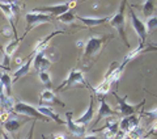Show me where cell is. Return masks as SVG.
Returning <instances> with one entry per match:
<instances>
[{"instance_id": "6da1fadb", "label": "cell", "mask_w": 157, "mask_h": 139, "mask_svg": "<svg viewBox=\"0 0 157 139\" xmlns=\"http://www.w3.org/2000/svg\"><path fill=\"white\" fill-rule=\"evenodd\" d=\"M111 36H100V34H92L84 41V53H82V64L84 67H90L92 63L96 61L97 55L101 53L105 42Z\"/></svg>"}, {"instance_id": "7a4b0ae2", "label": "cell", "mask_w": 157, "mask_h": 139, "mask_svg": "<svg viewBox=\"0 0 157 139\" xmlns=\"http://www.w3.org/2000/svg\"><path fill=\"white\" fill-rule=\"evenodd\" d=\"M126 4H127L126 2H122L119 9H118V11L109 18L107 22H109L114 29H117L118 33L121 34L122 39H123V42L126 43V46L130 47V43H128V41H127V36H126V28H124L126 26V16H124Z\"/></svg>"}, {"instance_id": "3957f363", "label": "cell", "mask_w": 157, "mask_h": 139, "mask_svg": "<svg viewBox=\"0 0 157 139\" xmlns=\"http://www.w3.org/2000/svg\"><path fill=\"white\" fill-rule=\"evenodd\" d=\"M77 6V2H66L63 4H56V6H50V7H43V8H34L30 12L33 13H43L48 14V16H60V14L66 13L68 11H72L73 8Z\"/></svg>"}, {"instance_id": "277c9868", "label": "cell", "mask_w": 157, "mask_h": 139, "mask_svg": "<svg viewBox=\"0 0 157 139\" xmlns=\"http://www.w3.org/2000/svg\"><path fill=\"white\" fill-rule=\"evenodd\" d=\"M13 113L20 114V116L33 117L34 120H39V121H43V122H50V120H47L46 117H43L42 114L37 110V108H34L33 105H29V104H25L20 100H14Z\"/></svg>"}, {"instance_id": "5b68a950", "label": "cell", "mask_w": 157, "mask_h": 139, "mask_svg": "<svg viewBox=\"0 0 157 139\" xmlns=\"http://www.w3.org/2000/svg\"><path fill=\"white\" fill-rule=\"evenodd\" d=\"M73 85H85V87L90 88L89 84L85 81L84 71L80 70V68H78V70L77 68H72L71 72H70V75H68V77L56 88V91H63V89H67V88L73 87Z\"/></svg>"}, {"instance_id": "8992f818", "label": "cell", "mask_w": 157, "mask_h": 139, "mask_svg": "<svg viewBox=\"0 0 157 139\" xmlns=\"http://www.w3.org/2000/svg\"><path fill=\"white\" fill-rule=\"evenodd\" d=\"M25 21H26V29H25V32H24V34L21 36V38L25 37L26 34L30 32L36 25H39V24H42V22H51L52 18H51V16H48V14L26 12V14H25Z\"/></svg>"}, {"instance_id": "52a82bcc", "label": "cell", "mask_w": 157, "mask_h": 139, "mask_svg": "<svg viewBox=\"0 0 157 139\" xmlns=\"http://www.w3.org/2000/svg\"><path fill=\"white\" fill-rule=\"evenodd\" d=\"M113 93H114V96H115L117 101H118V113H119L121 116H123V117H130V116H134V114H136L137 109H139L144 104V102H141V104H139V105H131V104H128L126 101L127 96L121 98L115 92H113Z\"/></svg>"}, {"instance_id": "ba28073f", "label": "cell", "mask_w": 157, "mask_h": 139, "mask_svg": "<svg viewBox=\"0 0 157 139\" xmlns=\"http://www.w3.org/2000/svg\"><path fill=\"white\" fill-rule=\"evenodd\" d=\"M130 21H131V25L134 28L135 33L137 34V37H139V43H143L144 45V41L147 38V29H145V25H144V21H141V20L136 16V13L134 9H130Z\"/></svg>"}, {"instance_id": "9c48e42d", "label": "cell", "mask_w": 157, "mask_h": 139, "mask_svg": "<svg viewBox=\"0 0 157 139\" xmlns=\"http://www.w3.org/2000/svg\"><path fill=\"white\" fill-rule=\"evenodd\" d=\"M72 116H73V113L72 112H67L66 113V121H64V125L67 126L68 129V133L71 134V135L73 137H78V138H84L86 135V129L85 126H78L76 125L75 122H73L72 120Z\"/></svg>"}, {"instance_id": "30bf717a", "label": "cell", "mask_w": 157, "mask_h": 139, "mask_svg": "<svg viewBox=\"0 0 157 139\" xmlns=\"http://www.w3.org/2000/svg\"><path fill=\"white\" fill-rule=\"evenodd\" d=\"M139 122H140V118L136 117L135 114L130 117H123L119 121V131H122L123 134H128L131 131L136 130V129H139Z\"/></svg>"}, {"instance_id": "8fae6325", "label": "cell", "mask_w": 157, "mask_h": 139, "mask_svg": "<svg viewBox=\"0 0 157 139\" xmlns=\"http://www.w3.org/2000/svg\"><path fill=\"white\" fill-rule=\"evenodd\" d=\"M32 64H34V68H36L38 72H43V71H47V70L50 68L51 59L46 55V51H41L33 57Z\"/></svg>"}, {"instance_id": "7c38bea8", "label": "cell", "mask_w": 157, "mask_h": 139, "mask_svg": "<svg viewBox=\"0 0 157 139\" xmlns=\"http://www.w3.org/2000/svg\"><path fill=\"white\" fill-rule=\"evenodd\" d=\"M94 95H92L90 96V102H89V108L86 109V112L82 114L81 117H78L76 121H73L76 123V125L78 126H85L88 125L89 122H92L93 120V117H94Z\"/></svg>"}, {"instance_id": "4fadbf2b", "label": "cell", "mask_w": 157, "mask_h": 139, "mask_svg": "<svg viewBox=\"0 0 157 139\" xmlns=\"http://www.w3.org/2000/svg\"><path fill=\"white\" fill-rule=\"evenodd\" d=\"M63 33H66L64 30H55V32H52L50 33L47 37H43L42 39H39V41L36 43V47H34V50H33V55H36V54L38 53H41V51H46L47 49H48V43H50L51 39L55 37V36H59V34H63Z\"/></svg>"}, {"instance_id": "5bb4252c", "label": "cell", "mask_w": 157, "mask_h": 139, "mask_svg": "<svg viewBox=\"0 0 157 139\" xmlns=\"http://www.w3.org/2000/svg\"><path fill=\"white\" fill-rule=\"evenodd\" d=\"M78 21H81L85 26H89V28H94L98 25H102V24H106L109 21L110 17L107 16H102V17H97V16H77L76 17Z\"/></svg>"}, {"instance_id": "9a60e30c", "label": "cell", "mask_w": 157, "mask_h": 139, "mask_svg": "<svg viewBox=\"0 0 157 139\" xmlns=\"http://www.w3.org/2000/svg\"><path fill=\"white\" fill-rule=\"evenodd\" d=\"M33 54H30L29 55V58L26 59V62H24L21 66H20L16 71H14L12 75H11V77H12V83H16L18 79H21L22 76H25L26 73L29 72V70H30V67H32V63H33Z\"/></svg>"}, {"instance_id": "2e32d148", "label": "cell", "mask_w": 157, "mask_h": 139, "mask_svg": "<svg viewBox=\"0 0 157 139\" xmlns=\"http://www.w3.org/2000/svg\"><path fill=\"white\" fill-rule=\"evenodd\" d=\"M115 114H118V112L113 110V109L109 105H107V102L105 101V98L101 97L100 98V108H98V116H97L96 123L101 122L106 117H113V116H115Z\"/></svg>"}, {"instance_id": "e0dca14e", "label": "cell", "mask_w": 157, "mask_h": 139, "mask_svg": "<svg viewBox=\"0 0 157 139\" xmlns=\"http://www.w3.org/2000/svg\"><path fill=\"white\" fill-rule=\"evenodd\" d=\"M37 110L42 114L43 117H46L47 120H50V121H55V122H58L59 125H64V121L62 120L60 117H59V114L54 110V109H51V108H48V106H45V105H39L38 108H37Z\"/></svg>"}, {"instance_id": "ac0fdd59", "label": "cell", "mask_w": 157, "mask_h": 139, "mask_svg": "<svg viewBox=\"0 0 157 139\" xmlns=\"http://www.w3.org/2000/svg\"><path fill=\"white\" fill-rule=\"evenodd\" d=\"M113 80L109 77H104V80H102L100 84H98L97 87L94 88H92V91H93V95H97V96H105L106 93H109L111 92V85H113Z\"/></svg>"}, {"instance_id": "d6986e66", "label": "cell", "mask_w": 157, "mask_h": 139, "mask_svg": "<svg viewBox=\"0 0 157 139\" xmlns=\"http://www.w3.org/2000/svg\"><path fill=\"white\" fill-rule=\"evenodd\" d=\"M21 37H17V38H13L11 39L7 45H6V49L3 50V54H4V58H7V66H8V62H9V58H11L14 53H16L17 50V47H18V45L20 42H21Z\"/></svg>"}, {"instance_id": "ffe728a7", "label": "cell", "mask_w": 157, "mask_h": 139, "mask_svg": "<svg viewBox=\"0 0 157 139\" xmlns=\"http://www.w3.org/2000/svg\"><path fill=\"white\" fill-rule=\"evenodd\" d=\"M0 83L4 88V93L7 97H12L11 96V91H12V77L9 72H2L0 71Z\"/></svg>"}, {"instance_id": "44dd1931", "label": "cell", "mask_w": 157, "mask_h": 139, "mask_svg": "<svg viewBox=\"0 0 157 139\" xmlns=\"http://www.w3.org/2000/svg\"><path fill=\"white\" fill-rule=\"evenodd\" d=\"M0 11H2L4 13V16H6V18L9 21V24H11V29L13 30V33L17 36V29L14 28V22H13V13L11 11V7H9L8 2H0Z\"/></svg>"}, {"instance_id": "7402d4cb", "label": "cell", "mask_w": 157, "mask_h": 139, "mask_svg": "<svg viewBox=\"0 0 157 139\" xmlns=\"http://www.w3.org/2000/svg\"><path fill=\"white\" fill-rule=\"evenodd\" d=\"M26 121L25 120H17V118H9L8 121H6L3 123L4 129H6V131L8 133H16L20 127H21L24 123Z\"/></svg>"}, {"instance_id": "603a6c76", "label": "cell", "mask_w": 157, "mask_h": 139, "mask_svg": "<svg viewBox=\"0 0 157 139\" xmlns=\"http://www.w3.org/2000/svg\"><path fill=\"white\" fill-rule=\"evenodd\" d=\"M41 102H50V104H60L62 106H64V104H63L59 98L56 97V95L54 93L51 89H43L41 92Z\"/></svg>"}, {"instance_id": "cb8c5ba5", "label": "cell", "mask_w": 157, "mask_h": 139, "mask_svg": "<svg viewBox=\"0 0 157 139\" xmlns=\"http://www.w3.org/2000/svg\"><path fill=\"white\" fill-rule=\"evenodd\" d=\"M155 11H156V8H155V3H152L149 2V0H147V2L143 3V7H141V13H143V16L144 17H151V16H153L155 14Z\"/></svg>"}, {"instance_id": "d4e9b609", "label": "cell", "mask_w": 157, "mask_h": 139, "mask_svg": "<svg viewBox=\"0 0 157 139\" xmlns=\"http://www.w3.org/2000/svg\"><path fill=\"white\" fill-rule=\"evenodd\" d=\"M144 25H145V29H147V33L155 32L156 28H157V17H156V14H153V16L147 18L144 21Z\"/></svg>"}, {"instance_id": "484cf974", "label": "cell", "mask_w": 157, "mask_h": 139, "mask_svg": "<svg viewBox=\"0 0 157 139\" xmlns=\"http://www.w3.org/2000/svg\"><path fill=\"white\" fill-rule=\"evenodd\" d=\"M56 20H58V21H60V22H63V24H72L76 20V16L73 14L72 11H68L66 13L60 14V16H58Z\"/></svg>"}, {"instance_id": "4316f807", "label": "cell", "mask_w": 157, "mask_h": 139, "mask_svg": "<svg viewBox=\"0 0 157 139\" xmlns=\"http://www.w3.org/2000/svg\"><path fill=\"white\" fill-rule=\"evenodd\" d=\"M38 77H39V80H41V83L43 84V85H46L47 89H50V87H51V76H50V73H48V71L38 72Z\"/></svg>"}, {"instance_id": "83f0119b", "label": "cell", "mask_w": 157, "mask_h": 139, "mask_svg": "<svg viewBox=\"0 0 157 139\" xmlns=\"http://www.w3.org/2000/svg\"><path fill=\"white\" fill-rule=\"evenodd\" d=\"M12 113H9V112H4V110H0V121H2L3 123L8 121L9 120V116H11Z\"/></svg>"}, {"instance_id": "f1b7e54d", "label": "cell", "mask_w": 157, "mask_h": 139, "mask_svg": "<svg viewBox=\"0 0 157 139\" xmlns=\"http://www.w3.org/2000/svg\"><path fill=\"white\" fill-rule=\"evenodd\" d=\"M51 138H52V139H67L66 134H60V133H58V134H52Z\"/></svg>"}, {"instance_id": "f546056e", "label": "cell", "mask_w": 157, "mask_h": 139, "mask_svg": "<svg viewBox=\"0 0 157 139\" xmlns=\"http://www.w3.org/2000/svg\"><path fill=\"white\" fill-rule=\"evenodd\" d=\"M34 126H36V122L32 123V127H30V131H29V135L26 139H33V133H34Z\"/></svg>"}, {"instance_id": "4dcf8cb0", "label": "cell", "mask_w": 157, "mask_h": 139, "mask_svg": "<svg viewBox=\"0 0 157 139\" xmlns=\"http://www.w3.org/2000/svg\"><path fill=\"white\" fill-rule=\"evenodd\" d=\"M82 139H100V138H98L96 134H93V133H92V134H89V135H85Z\"/></svg>"}, {"instance_id": "1f68e13d", "label": "cell", "mask_w": 157, "mask_h": 139, "mask_svg": "<svg viewBox=\"0 0 157 139\" xmlns=\"http://www.w3.org/2000/svg\"><path fill=\"white\" fill-rule=\"evenodd\" d=\"M0 70H3V72H7L8 70H9V67H7V66H4V64H0Z\"/></svg>"}, {"instance_id": "d6a6232c", "label": "cell", "mask_w": 157, "mask_h": 139, "mask_svg": "<svg viewBox=\"0 0 157 139\" xmlns=\"http://www.w3.org/2000/svg\"><path fill=\"white\" fill-rule=\"evenodd\" d=\"M76 46H78V47H84V41H77V42H76Z\"/></svg>"}, {"instance_id": "836d02e7", "label": "cell", "mask_w": 157, "mask_h": 139, "mask_svg": "<svg viewBox=\"0 0 157 139\" xmlns=\"http://www.w3.org/2000/svg\"><path fill=\"white\" fill-rule=\"evenodd\" d=\"M0 139H3V130L0 129Z\"/></svg>"}, {"instance_id": "e575fe53", "label": "cell", "mask_w": 157, "mask_h": 139, "mask_svg": "<svg viewBox=\"0 0 157 139\" xmlns=\"http://www.w3.org/2000/svg\"><path fill=\"white\" fill-rule=\"evenodd\" d=\"M123 139H131V138H130V137H127V135H124V137H123Z\"/></svg>"}, {"instance_id": "d590c367", "label": "cell", "mask_w": 157, "mask_h": 139, "mask_svg": "<svg viewBox=\"0 0 157 139\" xmlns=\"http://www.w3.org/2000/svg\"><path fill=\"white\" fill-rule=\"evenodd\" d=\"M42 139H46V137H45V135H42Z\"/></svg>"}]
</instances>
